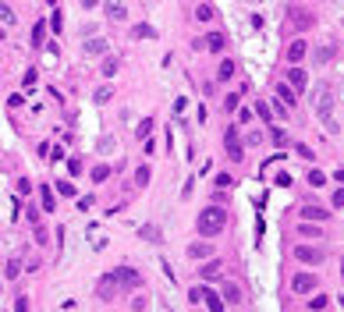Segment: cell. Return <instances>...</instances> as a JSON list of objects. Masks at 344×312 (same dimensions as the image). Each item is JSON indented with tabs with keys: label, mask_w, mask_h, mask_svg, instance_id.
Here are the masks:
<instances>
[{
	"label": "cell",
	"mask_w": 344,
	"mask_h": 312,
	"mask_svg": "<svg viewBox=\"0 0 344 312\" xmlns=\"http://www.w3.org/2000/svg\"><path fill=\"white\" fill-rule=\"evenodd\" d=\"M213 18H216L213 4H199V8H196V22H213Z\"/></svg>",
	"instance_id": "cell-27"
},
{
	"label": "cell",
	"mask_w": 344,
	"mask_h": 312,
	"mask_svg": "<svg viewBox=\"0 0 344 312\" xmlns=\"http://www.w3.org/2000/svg\"><path fill=\"white\" fill-rule=\"evenodd\" d=\"M46 43V22H36L32 25V46H43Z\"/></svg>",
	"instance_id": "cell-24"
},
{
	"label": "cell",
	"mask_w": 344,
	"mask_h": 312,
	"mask_svg": "<svg viewBox=\"0 0 344 312\" xmlns=\"http://www.w3.org/2000/svg\"><path fill=\"white\" fill-rule=\"evenodd\" d=\"M110 277H114V284H118L121 291H138V288H142V273H138V270H132V266H118V270H110Z\"/></svg>",
	"instance_id": "cell-4"
},
{
	"label": "cell",
	"mask_w": 344,
	"mask_h": 312,
	"mask_svg": "<svg viewBox=\"0 0 344 312\" xmlns=\"http://www.w3.org/2000/svg\"><path fill=\"white\" fill-rule=\"evenodd\" d=\"M302 220H309V224H323V220H330V213L323 210V206H302Z\"/></svg>",
	"instance_id": "cell-14"
},
{
	"label": "cell",
	"mask_w": 344,
	"mask_h": 312,
	"mask_svg": "<svg viewBox=\"0 0 344 312\" xmlns=\"http://www.w3.org/2000/svg\"><path fill=\"white\" fill-rule=\"evenodd\" d=\"M320 288V277H316V273H294V277H291V291L294 294H312Z\"/></svg>",
	"instance_id": "cell-6"
},
{
	"label": "cell",
	"mask_w": 344,
	"mask_h": 312,
	"mask_svg": "<svg viewBox=\"0 0 344 312\" xmlns=\"http://www.w3.org/2000/svg\"><path fill=\"white\" fill-rule=\"evenodd\" d=\"M234 74H238V64H234L231 57H224V60H220V68H216V82H231Z\"/></svg>",
	"instance_id": "cell-15"
},
{
	"label": "cell",
	"mask_w": 344,
	"mask_h": 312,
	"mask_svg": "<svg viewBox=\"0 0 344 312\" xmlns=\"http://www.w3.org/2000/svg\"><path fill=\"white\" fill-rule=\"evenodd\" d=\"M149 178H152V170H149V167L142 164V167L135 170V184H138V188H146V184H149Z\"/></svg>",
	"instance_id": "cell-30"
},
{
	"label": "cell",
	"mask_w": 344,
	"mask_h": 312,
	"mask_svg": "<svg viewBox=\"0 0 344 312\" xmlns=\"http://www.w3.org/2000/svg\"><path fill=\"white\" fill-rule=\"evenodd\" d=\"M298 262H305V266H320L323 259H326V252L320 248V245H294V252H291Z\"/></svg>",
	"instance_id": "cell-5"
},
{
	"label": "cell",
	"mask_w": 344,
	"mask_h": 312,
	"mask_svg": "<svg viewBox=\"0 0 344 312\" xmlns=\"http://www.w3.org/2000/svg\"><path fill=\"white\" fill-rule=\"evenodd\" d=\"M305 82H309V74H305V68L291 64V68H288V86H291L294 92H302V89H305Z\"/></svg>",
	"instance_id": "cell-12"
},
{
	"label": "cell",
	"mask_w": 344,
	"mask_h": 312,
	"mask_svg": "<svg viewBox=\"0 0 344 312\" xmlns=\"http://www.w3.org/2000/svg\"><path fill=\"white\" fill-rule=\"evenodd\" d=\"M334 57H337V46H334V43H323V46L312 50V60H316V64H330Z\"/></svg>",
	"instance_id": "cell-17"
},
{
	"label": "cell",
	"mask_w": 344,
	"mask_h": 312,
	"mask_svg": "<svg viewBox=\"0 0 344 312\" xmlns=\"http://www.w3.org/2000/svg\"><path fill=\"white\" fill-rule=\"evenodd\" d=\"M50 28H54V32H60V28H64V18H60V8H57V11L50 14Z\"/></svg>",
	"instance_id": "cell-39"
},
{
	"label": "cell",
	"mask_w": 344,
	"mask_h": 312,
	"mask_svg": "<svg viewBox=\"0 0 344 312\" xmlns=\"http://www.w3.org/2000/svg\"><path fill=\"white\" fill-rule=\"evenodd\" d=\"M309 308H316V312H323V308H326V298H323V294H316V298L309 302Z\"/></svg>",
	"instance_id": "cell-41"
},
{
	"label": "cell",
	"mask_w": 344,
	"mask_h": 312,
	"mask_svg": "<svg viewBox=\"0 0 344 312\" xmlns=\"http://www.w3.org/2000/svg\"><path fill=\"white\" fill-rule=\"evenodd\" d=\"M103 11H106V18H110V22H124V18H128V11H124V4H121V0H110V4H106Z\"/></svg>",
	"instance_id": "cell-19"
},
{
	"label": "cell",
	"mask_w": 344,
	"mask_h": 312,
	"mask_svg": "<svg viewBox=\"0 0 344 312\" xmlns=\"http://www.w3.org/2000/svg\"><path fill=\"white\" fill-rule=\"evenodd\" d=\"M110 96H114V89H110V86H100V89H96V103H106Z\"/></svg>",
	"instance_id": "cell-40"
},
{
	"label": "cell",
	"mask_w": 344,
	"mask_h": 312,
	"mask_svg": "<svg viewBox=\"0 0 344 312\" xmlns=\"http://www.w3.org/2000/svg\"><path fill=\"white\" fill-rule=\"evenodd\" d=\"M92 4H96V0H82V8H92Z\"/></svg>",
	"instance_id": "cell-49"
},
{
	"label": "cell",
	"mask_w": 344,
	"mask_h": 312,
	"mask_svg": "<svg viewBox=\"0 0 344 312\" xmlns=\"http://www.w3.org/2000/svg\"><path fill=\"white\" fill-rule=\"evenodd\" d=\"M220 298H224V305H238V302H245L242 284H238V280H224V284H220Z\"/></svg>",
	"instance_id": "cell-9"
},
{
	"label": "cell",
	"mask_w": 344,
	"mask_h": 312,
	"mask_svg": "<svg viewBox=\"0 0 344 312\" xmlns=\"http://www.w3.org/2000/svg\"><path fill=\"white\" fill-rule=\"evenodd\" d=\"M4 277H8V280H18V277H22V259H8Z\"/></svg>",
	"instance_id": "cell-26"
},
{
	"label": "cell",
	"mask_w": 344,
	"mask_h": 312,
	"mask_svg": "<svg viewBox=\"0 0 344 312\" xmlns=\"http://www.w3.org/2000/svg\"><path fill=\"white\" fill-rule=\"evenodd\" d=\"M82 54H86V57H100V54H106V39H89V43L82 46Z\"/></svg>",
	"instance_id": "cell-22"
},
{
	"label": "cell",
	"mask_w": 344,
	"mask_h": 312,
	"mask_svg": "<svg viewBox=\"0 0 344 312\" xmlns=\"http://www.w3.org/2000/svg\"><path fill=\"white\" fill-rule=\"evenodd\" d=\"M256 114L262 117V121H266V124H270V121H274V114H270V103H262V100L256 103Z\"/></svg>",
	"instance_id": "cell-32"
},
{
	"label": "cell",
	"mask_w": 344,
	"mask_h": 312,
	"mask_svg": "<svg viewBox=\"0 0 344 312\" xmlns=\"http://www.w3.org/2000/svg\"><path fill=\"white\" fill-rule=\"evenodd\" d=\"M277 100H280L284 106H294V103H298V92H294L291 86H284V82H277Z\"/></svg>",
	"instance_id": "cell-20"
},
{
	"label": "cell",
	"mask_w": 344,
	"mask_h": 312,
	"mask_svg": "<svg viewBox=\"0 0 344 312\" xmlns=\"http://www.w3.org/2000/svg\"><path fill=\"white\" fill-rule=\"evenodd\" d=\"M238 121H242V124H245V121H252V110H248V106H242V110H238Z\"/></svg>",
	"instance_id": "cell-47"
},
{
	"label": "cell",
	"mask_w": 344,
	"mask_h": 312,
	"mask_svg": "<svg viewBox=\"0 0 344 312\" xmlns=\"http://www.w3.org/2000/svg\"><path fill=\"white\" fill-rule=\"evenodd\" d=\"M149 132H152V117H142V124L135 128V135L138 138H149Z\"/></svg>",
	"instance_id": "cell-31"
},
{
	"label": "cell",
	"mask_w": 344,
	"mask_h": 312,
	"mask_svg": "<svg viewBox=\"0 0 344 312\" xmlns=\"http://www.w3.org/2000/svg\"><path fill=\"white\" fill-rule=\"evenodd\" d=\"M0 18H4V22H14V11H11L8 4H0Z\"/></svg>",
	"instance_id": "cell-44"
},
{
	"label": "cell",
	"mask_w": 344,
	"mask_h": 312,
	"mask_svg": "<svg viewBox=\"0 0 344 312\" xmlns=\"http://www.w3.org/2000/svg\"><path fill=\"white\" fill-rule=\"evenodd\" d=\"M298 234H302V238H323V230H320L316 224H309V220L298 224Z\"/></svg>",
	"instance_id": "cell-25"
},
{
	"label": "cell",
	"mask_w": 344,
	"mask_h": 312,
	"mask_svg": "<svg viewBox=\"0 0 344 312\" xmlns=\"http://www.w3.org/2000/svg\"><path fill=\"white\" fill-rule=\"evenodd\" d=\"M309 184H312V188H323V184H326V174H323V170H309Z\"/></svg>",
	"instance_id": "cell-33"
},
{
	"label": "cell",
	"mask_w": 344,
	"mask_h": 312,
	"mask_svg": "<svg viewBox=\"0 0 344 312\" xmlns=\"http://www.w3.org/2000/svg\"><path fill=\"white\" fill-rule=\"evenodd\" d=\"M68 170H71V174H82V170H86V164L78 160V156H71V160H68Z\"/></svg>",
	"instance_id": "cell-38"
},
{
	"label": "cell",
	"mask_w": 344,
	"mask_h": 312,
	"mask_svg": "<svg viewBox=\"0 0 344 312\" xmlns=\"http://www.w3.org/2000/svg\"><path fill=\"white\" fill-rule=\"evenodd\" d=\"M118 71H121V57H106V60H103V68H100V74H103V78H114Z\"/></svg>",
	"instance_id": "cell-23"
},
{
	"label": "cell",
	"mask_w": 344,
	"mask_h": 312,
	"mask_svg": "<svg viewBox=\"0 0 344 312\" xmlns=\"http://www.w3.org/2000/svg\"><path fill=\"white\" fill-rule=\"evenodd\" d=\"M40 195H43V213H57V199H54V188H50V184H40Z\"/></svg>",
	"instance_id": "cell-21"
},
{
	"label": "cell",
	"mask_w": 344,
	"mask_h": 312,
	"mask_svg": "<svg viewBox=\"0 0 344 312\" xmlns=\"http://www.w3.org/2000/svg\"><path fill=\"white\" fill-rule=\"evenodd\" d=\"M152 36H156V28H152V25H135V28H132V39H152Z\"/></svg>",
	"instance_id": "cell-29"
},
{
	"label": "cell",
	"mask_w": 344,
	"mask_h": 312,
	"mask_svg": "<svg viewBox=\"0 0 344 312\" xmlns=\"http://www.w3.org/2000/svg\"><path fill=\"white\" fill-rule=\"evenodd\" d=\"M224 149H227V160H231V164H242V160H245V146H242L238 124H227V132H224Z\"/></svg>",
	"instance_id": "cell-3"
},
{
	"label": "cell",
	"mask_w": 344,
	"mask_h": 312,
	"mask_svg": "<svg viewBox=\"0 0 344 312\" xmlns=\"http://www.w3.org/2000/svg\"><path fill=\"white\" fill-rule=\"evenodd\" d=\"M188 259H213V245L210 242H192L188 245Z\"/></svg>",
	"instance_id": "cell-16"
},
{
	"label": "cell",
	"mask_w": 344,
	"mask_h": 312,
	"mask_svg": "<svg viewBox=\"0 0 344 312\" xmlns=\"http://www.w3.org/2000/svg\"><path fill=\"white\" fill-rule=\"evenodd\" d=\"M334 206H337V210H344V188H337V192H334Z\"/></svg>",
	"instance_id": "cell-45"
},
{
	"label": "cell",
	"mask_w": 344,
	"mask_h": 312,
	"mask_svg": "<svg viewBox=\"0 0 344 312\" xmlns=\"http://www.w3.org/2000/svg\"><path fill=\"white\" fill-rule=\"evenodd\" d=\"M132 308L135 312H146V298H132Z\"/></svg>",
	"instance_id": "cell-48"
},
{
	"label": "cell",
	"mask_w": 344,
	"mask_h": 312,
	"mask_svg": "<svg viewBox=\"0 0 344 312\" xmlns=\"http://www.w3.org/2000/svg\"><path fill=\"white\" fill-rule=\"evenodd\" d=\"M231 184H234V178H231V174H216V192H227Z\"/></svg>",
	"instance_id": "cell-35"
},
{
	"label": "cell",
	"mask_w": 344,
	"mask_h": 312,
	"mask_svg": "<svg viewBox=\"0 0 344 312\" xmlns=\"http://www.w3.org/2000/svg\"><path fill=\"white\" fill-rule=\"evenodd\" d=\"M138 238L149 242V245H160V242H164V230H160L156 224H142V227H138Z\"/></svg>",
	"instance_id": "cell-13"
},
{
	"label": "cell",
	"mask_w": 344,
	"mask_h": 312,
	"mask_svg": "<svg viewBox=\"0 0 344 312\" xmlns=\"http://www.w3.org/2000/svg\"><path fill=\"white\" fill-rule=\"evenodd\" d=\"M220 270H224L220 259H206L202 270H199V277H202V280H216V277H220Z\"/></svg>",
	"instance_id": "cell-18"
},
{
	"label": "cell",
	"mask_w": 344,
	"mask_h": 312,
	"mask_svg": "<svg viewBox=\"0 0 344 312\" xmlns=\"http://www.w3.org/2000/svg\"><path fill=\"white\" fill-rule=\"evenodd\" d=\"M238 103H242V96H238V92H231V96L224 100V110H227V114H234V110H238Z\"/></svg>",
	"instance_id": "cell-34"
},
{
	"label": "cell",
	"mask_w": 344,
	"mask_h": 312,
	"mask_svg": "<svg viewBox=\"0 0 344 312\" xmlns=\"http://www.w3.org/2000/svg\"><path fill=\"white\" fill-rule=\"evenodd\" d=\"M110 174H114V170H110V164H96V167H92V181H96V184H103Z\"/></svg>",
	"instance_id": "cell-28"
},
{
	"label": "cell",
	"mask_w": 344,
	"mask_h": 312,
	"mask_svg": "<svg viewBox=\"0 0 344 312\" xmlns=\"http://www.w3.org/2000/svg\"><path fill=\"white\" fill-rule=\"evenodd\" d=\"M57 192L64 195V199H74V184L71 181H57Z\"/></svg>",
	"instance_id": "cell-36"
},
{
	"label": "cell",
	"mask_w": 344,
	"mask_h": 312,
	"mask_svg": "<svg viewBox=\"0 0 344 312\" xmlns=\"http://www.w3.org/2000/svg\"><path fill=\"white\" fill-rule=\"evenodd\" d=\"M305 54H309V43H305V39H291L288 43V64H298V60H305Z\"/></svg>",
	"instance_id": "cell-11"
},
{
	"label": "cell",
	"mask_w": 344,
	"mask_h": 312,
	"mask_svg": "<svg viewBox=\"0 0 344 312\" xmlns=\"http://www.w3.org/2000/svg\"><path fill=\"white\" fill-rule=\"evenodd\" d=\"M227 227V210L224 206H206L199 216H196V230L202 238H216V234Z\"/></svg>",
	"instance_id": "cell-1"
},
{
	"label": "cell",
	"mask_w": 344,
	"mask_h": 312,
	"mask_svg": "<svg viewBox=\"0 0 344 312\" xmlns=\"http://www.w3.org/2000/svg\"><path fill=\"white\" fill-rule=\"evenodd\" d=\"M14 312H28V294H18V302H14Z\"/></svg>",
	"instance_id": "cell-42"
},
{
	"label": "cell",
	"mask_w": 344,
	"mask_h": 312,
	"mask_svg": "<svg viewBox=\"0 0 344 312\" xmlns=\"http://www.w3.org/2000/svg\"><path fill=\"white\" fill-rule=\"evenodd\" d=\"M192 46H196V50H213V54H224V50H227V36H224V32H210L206 39H196Z\"/></svg>",
	"instance_id": "cell-8"
},
{
	"label": "cell",
	"mask_w": 344,
	"mask_h": 312,
	"mask_svg": "<svg viewBox=\"0 0 344 312\" xmlns=\"http://www.w3.org/2000/svg\"><path fill=\"white\" fill-rule=\"evenodd\" d=\"M96 294H100V302H114V298H118V294H124L118 284H114V277H110V273H106V277L96 284Z\"/></svg>",
	"instance_id": "cell-10"
},
{
	"label": "cell",
	"mask_w": 344,
	"mask_h": 312,
	"mask_svg": "<svg viewBox=\"0 0 344 312\" xmlns=\"http://www.w3.org/2000/svg\"><path fill=\"white\" fill-rule=\"evenodd\" d=\"M50 4H54V8H57V4H60V0H50Z\"/></svg>",
	"instance_id": "cell-50"
},
{
	"label": "cell",
	"mask_w": 344,
	"mask_h": 312,
	"mask_svg": "<svg viewBox=\"0 0 344 312\" xmlns=\"http://www.w3.org/2000/svg\"><path fill=\"white\" fill-rule=\"evenodd\" d=\"M294 152H298V156H305V160H312V149L305 146V142H298V146H294Z\"/></svg>",
	"instance_id": "cell-43"
},
{
	"label": "cell",
	"mask_w": 344,
	"mask_h": 312,
	"mask_svg": "<svg viewBox=\"0 0 344 312\" xmlns=\"http://www.w3.org/2000/svg\"><path fill=\"white\" fill-rule=\"evenodd\" d=\"M270 138H274V146H288V135L280 128H274V124H270Z\"/></svg>",
	"instance_id": "cell-37"
},
{
	"label": "cell",
	"mask_w": 344,
	"mask_h": 312,
	"mask_svg": "<svg viewBox=\"0 0 344 312\" xmlns=\"http://www.w3.org/2000/svg\"><path fill=\"white\" fill-rule=\"evenodd\" d=\"M312 25H316V18L305 11V8H291L288 11V22H284V28H291V32L294 28H312Z\"/></svg>",
	"instance_id": "cell-7"
},
{
	"label": "cell",
	"mask_w": 344,
	"mask_h": 312,
	"mask_svg": "<svg viewBox=\"0 0 344 312\" xmlns=\"http://www.w3.org/2000/svg\"><path fill=\"white\" fill-rule=\"evenodd\" d=\"M334 92H330V86H320L316 89V114H320V121H323V128L330 132V135H337V121H334V114H330V100Z\"/></svg>",
	"instance_id": "cell-2"
},
{
	"label": "cell",
	"mask_w": 344,
	"mask_h": 312,
	"mask_svg": "<svg viewBox=\"0 0 344 312\" xmlns=\"http://www.w3.org/2000/svg\"><path fill=\"white\" fill-rule=\"evenodd\" d=\"M32 230H36V242L46 245V230H43V224H40V227H32Z\"/></svg>",
	"instance_id": "cell-46"
}]
</instances>
